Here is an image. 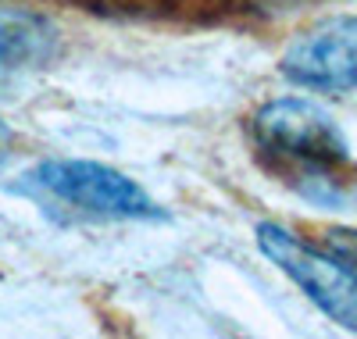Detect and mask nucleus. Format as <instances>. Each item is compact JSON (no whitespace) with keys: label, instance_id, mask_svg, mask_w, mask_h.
Instances as JSON below:
<instances>
[{"label":"nucleus","instance_id":"obj_1","mask_svg":"<svg viewBox=\"0 0 357 339\" xmlns=\"http://www.w3.org/2000/svg\"><path fill=\"white\" fill-rule=\"evenodd\" d=\"M250 129L264 153L289 161L296 168L318 172V168H336L350 161V143L336 126V118L304 97L268 100L254 114Z\"/></svg>","mask_w":357,"mask_h":339},{"label":"nucleus","instance_id":"obj_2","mask_svg":"<svg viewBox=\"0 0 357 339\" xmlns=\"http://www.w3.org/2000/svg\"><path fill=\"white\" fill-rule=\"evenodd\" d=\"M257 246L282 275L301 286V293L321 315H329L347 332H357V275L340 257H333L329 250H314L279 222L257 225Z\"/></svg>","mask_w":357,"mask_h":339},{"label":"nucleus","instance_id":"obj_3","mask_svg":"<svg viewBox=\"0 0 357 339\" xmlns=\"http://www.w3.org/2000/svg\"><path fill=\"white\" fill-rule=\"evenodd\" d=\"M36 186L82 214H97V218H161V207L146 197L136 179L114 172L97 161H43L29 175Z\"/></svg>","mask_w":357,"mask_h":339},{"label":"nucleus","instance_id":"obj_4","mask_svg":"<svg viewBox=\"0 0 357 339\" xmlns=\"http://www.w3.org/2000/svg\"><path fill=\"white\" fill-rule=\"evenodd\" d=\"M279 68L304 89H357V15L301 33L286 47Z\"/></svg>","mask_w":357,"mask_h":339},{"label":"nucleus","instance_id":"obj_5","mask_svg":"<svg viewBox=\"0 0 357 339\" xmlns=\"http://www.w3.org/2000/svg\"><path fill=\"white\" fill-rule=\"evenodd\" d=\"M57 47L54 25L33 11L0 8V75L40 68Z\"/></svg>","mask_w":357,"mask_h":339},{"label":"nucleus","instance_id":"obj_6","mask_svg":"<svg viewBox=\"0 0 357 339\" xmlns=\"http://www.w3.org/2000/svg\"><path fill=\"white\" fill-rule=\"evenodd\" d=\"M321 243H325V250H329L333 257H340L357 275V229H329Z\"/></svg>","mask_w":357,"mask_h":339},{"label":"nucleus","instance_id":"obj_7","mask_svg":"<svg viewBox=\"0 0 357 339\" xmlns=\"http://www.w3.org/2000/svg\"><path fill=\"white\" fill-rule=\"evenodd\" d=\"M11 143H15V136H11V129H8V121L0 118V165L8 161V153H11Z\"/></svg>","mask_w":357,"mask_h":339}]
</instances>
